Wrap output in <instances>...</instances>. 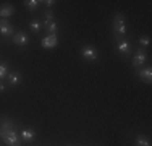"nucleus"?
Masks as SVG:
<instances>
[{
    "mask_svg": "<svg viewBox=\"0 0 152 146\" xmlns=\"http://www.w3.org/2000/svg\"><path fill=\"white\" fill-rule=\"evenodd\" d=\"M39 5H41L39 0H26V2H24V7H26L29 12H34L36 8H39Z\"/></svg>",
    "mask_w": 152,
    "mask_h": 146,
    "instance_id": "15",
    "label": "nucleus"
},
{
    "mask_svg": "<svg viewBox=\"0 0 152 146\" xmlns=\"http://www.w3.org/2000/svg\"><path fill=\"white\" fill-rule=\"evenodd\" d=\"M45 29H47V32H49V34H57V23H55V21L49 23L45 26Z\"/></svg>",
    "mask_w": 152,
    "mask_h": 146,
    "instance_id": "19",
    "label": "nucleus"
},
{
    "mask_svg": "<svg viewBox=\"0 0 152 146\" xmlns=\"http://www.w3.org/2000/svg\"><path fill=\"white\" fill-rule=\"evenodd\" d=\"M136 146H151V140L146 135H137L136 136Z\"/></svg>",
    "mask_w": 152,
    "mask_h": 146,
    "instance_id": "14",
    "label": "nucleus"
},
{
    "mask_svg": "<svg viewBox=\"0 0 152 146\" xmlns=\"http://www.w3.org/2000/svg\"><path fill=\"white\" fill-rule=\"evenodd\" d=\"M0 136H2V140L8 146H20V143H21V136H20V133H18L16 130L5 131V133H2Z\"/></svg>",
    "mask_w": 152,
    "mask_h": 146,
    "instance_id": "2",
    "label": "nucleus"
},
{
    "mask_svg": "<svg viewBox=\"0 0 152 146\" xmlns=\"http://www.w3.org/2000/svg\"><path fill=\"white\" fill-rule=\"evenodd\" d=\"M147 60V54L144 49H137L134 52V55H133V65L134 67H142L144 63H146Z\"/></svg>",
    "mask_w": 152,
    "mask_h": 146,
    "instance_id": "6",
    "label": "nucleus"
},
{
    "mask_svg": "<svg viewBox=\"0 0 152 146\" xmlns=\"http://www.w3.org/2000/svg\"><path fill=\"white\" fill-rule=\"evenodd\" d=\"M139 44H141V47H149L151 46V38H149V36H141V38H139Z\"/></svg>",
    "mask_w": 152,
    "mask_h": 146,
    "instance_id": "20",
    "label": "nucleus"
},
{
    "mask_svg": "<svg viewBox=\"0 0 152 146\" xmlns=\"http://www.w3.org/2000/svg\"><path fill=\"white\" fill-rule=\"evenodd\" d=\"M13 13H15L13 5H10V3L0 5V20H8L10 16H13Z\"/></svg>",
    "mask_w": 152,
    "mask_h": 146,
    "instance_id": "9",
    "label": "nucleus"
},
{
    "mask_svg": "<svg viewBox=\"0 0 152 146\" xmlns=\"http://www.w3.org/2000/svg\"><path fill=\"white\" fill-rule=\"evenodd\" d=\"M13 42L16 44V46L23 47V46H28V42H29V38H28L26 32L23 31H16L15 36H13Z\"/></svg>",
    "mask_w": 152,
    "mask_h": 146,
    "instance_id": "10",
    "label": "nucleus"
},
{
    "mask_svg": "<svg viewBox=\"0 0 152 146\" xmlns=\"http://www.w3.org/2000/svg\"><path fill=\"white\" fill-rule=\"evenodd\" d=\"M125 34H126L125 16H123V13H117L113 16V36L117 41H121V39H125Z\"/></svg>",
    "mask_w": 152,
    "mask_h": 146,
    "instance_id": "1",
    "label": "nucleus"
},
{
    "mask_svg": "<svg viewBox=\"0 0 152 146\" xmlns=\"http://www.w3.org/2000/svg\"><path fill=\"white\" fill-rule=\"evenodd\" d=\"M15 28H13V24L10 23L8 20H0V36L2 38H13L15 36Z\"/></svg>",
    "mask_w": 152,
    "mask_h": 146,
    "instance_id": "3",
    "label": "nucleus"
},
{
    "mask_svg": "<svg viewBox=\"0 0 152 146\" xmlns=\"http://www.w3.org/2000/svg\"><path fill=\"white\" fill-rule=\"evenodd\" d=\"M57 44H58L57 34H47L45 38L41 41V46L44 47V49H53V47H57Z\"/></svg>",
    "mask_w": 152,
    "mask_h": 146,
    "instance_id": "7",
    "label": "nucleus"
},
{
    "mask_svg": "<svg viewBox=\"0 0 152 146\" xmlns=\"http://www.w3.org/2000/svg\"><path fill=\"white\" fill-rule=\"evenodd\" d=\"M10 130H16V123L10 117H0V135Z\"/></svg>",
    "mask_w": 152,
    "mask_h": 146,
    "instance_id": "5",
    "label": "nucleus"
},
{
    "mask_svg": "<svg viewBox=\"0 0 152 146\" xmlns=\"http://www.w3.org/2000/svg\"><path fill=\"white\" fill-rule=\"evenodd\" d=\"M137 76H139V78L142 80L144 83H151V81H152V68H151V65L137 72Z\"/></svg>",
    "mask_w": 152,
    "mask_h": 146,
    "instance_id": "11",
    "label": "nucleus"
},
{
    "mask_svg": "<svg viewBox=\"0 0 152 146\" xmlns=\"http://www.w3.org/2000/svg\"><path fill=\"white\" fill-rule=\"evenodd\" d=\"M42 3H45V5L50 8V7H53V3H55V2H53V0H47V2H42Z\"/></svg>",
    "mask_w": 152,
    "mask_h": 146,
    "instance_id": "21",
    "label": "nucleus"
},
{
    "mask_svg": "<svg viewBox=\"0 0 152 146\" xmlns=\"http://www.w3.org/2000/svg\"><path fill=\"white\" fill-rule=\"evenodd\" d=\"M20 136L23 141H28V143H29V141H32L36 138V130L34 128H24V130H21Z\"/></svg>",
    "mask_w": 152,
    "mask_h": 146,
    "instance_id": "12",
    "label": "nucleus"
},
{
    "mask_svg": "<svg viewBox=\"0 0 152 146\" xmlns=\"http://www.w3.org/2000/svg\"><path fill=\"white\" fill-rule=\"evenodd\" d=\"M44 16H45V20H44V23H42V26H47L49 23H52V21H53V13L50 12V10H47Z\"/></svg>",
    "mask_w": 152,
    "mask_h": 146,
    "instance_id": "18",
    "label": "nucleus"
},
{
    "mask_svg": "<svg viewBox=\"0 0 152 146\" xmlns=\"http://www.w3.org/2000/svg\"><path fill=\"white\" fill-rule=\"evenodd\" d=\"M3 91H5V85H3L2 81H0V93H3Z\"/></svg>",
    "mask_w": 152,
    "mask_h": 146,
    "instance_id": "22",
    "label": "nucleus"
},
{
    "mask_svg": "<svg viewBox=\"0 0 152 146\" xmlns=\"http://www.w3.org/2000/svg\"><path fill=\"white\" fill-rule=\"evenodd\" d=\"M8 76V65L5 62H0V81Z\"/></svg>",
    "mask_w": 152,
    "mask_h": 146,
    "instance_id": "16",
    "label": "nucleus"
},
{
    "mask_svg": "<svg viewBox=\"0 0 152 146\" xmlns=\"http://www.w3.org/2000/svg\"><path fill=\"white\" fill-rule=\"evenodd\" d=\"M7 78H8V83L12 86H18L21 83V73L20 72H13V73H8V76H7Z\"/></svg>",
    "mask_w": 152,
    "mask_h": 146,
    "instance_id": "13",
    "label": "nucleus"
},
{
    "mask_svg": "<svg viewBox=\"0 0 152 146\" xmlns=\"http://www.w3.org/2000/svg\"><path fill=\"white\" fill-rule=\"evenodd\" d=\"M117 50H118L120 54H123V55H129V54H131V50H133L131 42H129L128 39H121V41H118Z\"/></svg>",
    "mask_w": 152,
    "mask_h": 146,
    "instance_id": "8",
    "label": "nucleus"
},
{
    "mask_svg": "<svg viewBox=\"0 0 152 146\" xmlns=\"http://www.w3.org/2000/svg\"><path fill=\"white\" fill-rule=\"evenodd\" d=\"M29 29H31L32 32H39L42 29V23L39 20H32L31 23H29Z\"/></svg>",
    "mask_w": 152,
    "mask_h": 146,
    "instance_id": "17",
    "label": "nucleus"
},
{
    "mask_svg": "<svg viewBox=\"0 0 152 146\" xmlns=\"http://www.w3.org/2000/svg\"><path fill=\"white\" fill-rule=\"evenodd\" d=\"M81 57L84 58L86 62H96L97 57H99V52H97V49L92 46H84L81 49Z\"/></svg>",
    "mask_w": 152,
    "mask_h": 146,
    "instance_id": "4",
    "label": "nucleus"
}]
</instances>
